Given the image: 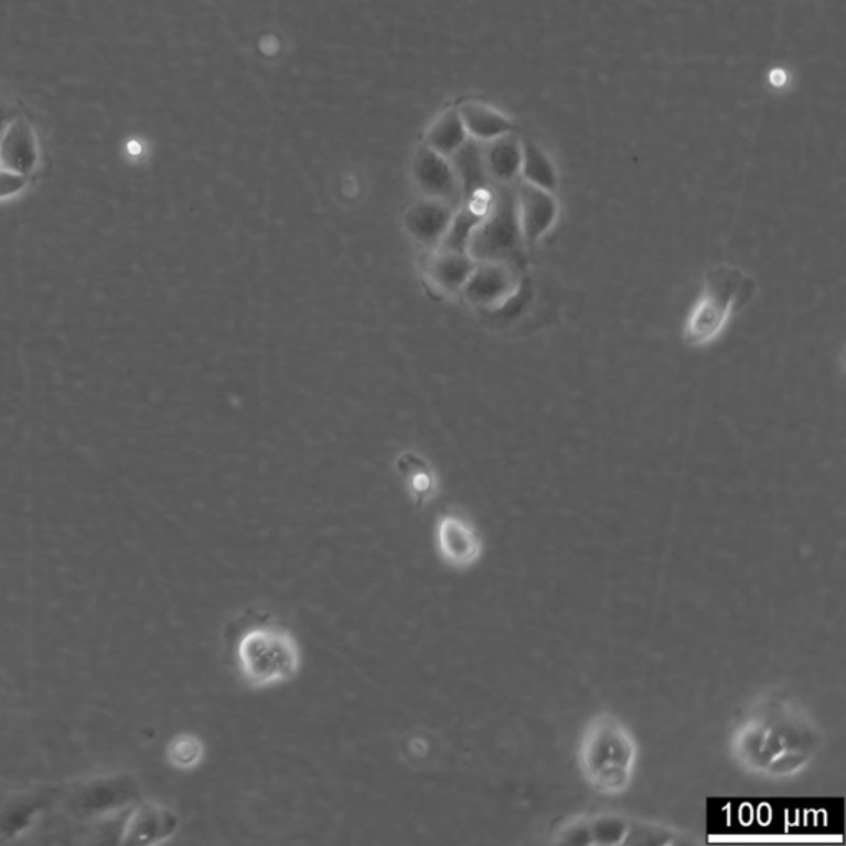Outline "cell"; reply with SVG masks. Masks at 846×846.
Returning a JSON list of instances; mask_svg holds the SVG:
<instances>
[{"mask_svg": "<svg viewBox=\"0 0 846 846\" xmlns=\"http://www.w3.org/2000/svg\"><path fill=\"white\" fill-rule=\"evenodd\" d=\"M481 151L491 184H516L523 161V141L514 132L481 142Z\"/></svg>", "mask_w": 846, "mask_h": 846, "instance_id": "13", "label": "cell"}, {"mask_svg": "<svg viewBox=\"0 0 846 846\" xmlns=\"http://www.w3.org/2000/svg\"><path fill=\"white\" fill-rule=\"evenodd\" d=\"M457 109L468 136L474 141L488 142L513 132L511 119L486 103L470 99V101L461 103Z\"/></svg>", "mask_w": 846, "mask_h": 846, "instance_id": "18", "label": "cell"}, {"mask_svg": "<svg viewBox=\"0 0 846 846\" xmlns=\"http://www.w3.org/2000/svg\"><path fill=\"white\" fill-rule=\"evenodd\" d=\"M517 287L520 277L514 264L476 261V267L460 295L471 307L496 310L516 295Z\"/></svg>", "mask_w": 846, "mask_h": 846, "instance_id": "7", "label": "cell"}, {"mask_svg": "<svg viewBox=\"0 0 846 846\" xmlns=\"http://www.w3.org/2000/svg\"><path fill=\"white\" fill-rule=\"evenodd\" d=\"M476 260L461 251L433 250L427 274L431 283L448 295H460L468 278L473 274Z\"/></svg>", "mask_w": 846, "mask_h": 846, "instance_id": "17", "label": "cell"}, {"mask_svg": "<svg viewBox=\"0 0 846 846\" xmlns=\"http://www.w3.org/2000/svg\"><path fill=\"white\" fill-rule=\"evenodd\" d=\"M580 774L593 791L620 795L635 778V736L613 715H597L583 729L579 745Z\"/></svg>", "mask_w": 846, "mask_h": 846, "instance_id": "2", "label": "cell"}, {"mask_svg": "<svg viewBox=\"0 0 846 846\" xmlns=\"http://www.w3.org/2000/svg\"><path fill=\"white\" fill-rule=\"evenodd\" d=\"M36 139L25 119H12L0 138V164L26 175L36 164Z\"/></svg>", "mask_w": 846, "mask_h": 846, "instance_id": "15", "label": "cell"}, {"mask_svg": "<svg viewBox=\"0 0 846 846\" xmlns=\"http://www.w3.org/2000/svg\"><path fill=\"white\" fill-rule=\"evenodd\" d=\"M517 221L524 245L539 244L557 224L559 202L554 192L520 181L516 184Z\"/></svg>", "mask_w": 846, "mask_h": 846, "instance_id": "10", "label": "cell"}, {"mask_svg": "<svg viewBox=\"0 0 846 846\" xmlns=\"http://www.w3.org/2000/svg\"><path fill=\"white\" fill-rule=\"evenodd\" d=\"M10 121H12V118H10V113L7 111L3 106H0V138H2L3 131H6V128L9 126Z\"/></svg>", "mask_w": 846, "mask_h": 846, "instance_id": "23", "label": "cell"}, {"mask_svg": "<svg viewBox=\"0 0 846 846\" xmlns=\"http://www.w3.org/2000/svg\"><path fill=\"white\" fill-rule=\"evenodd\" d=\"M454 212L457 208L445 202L420 197L407 208L404 227L417 244L433 251L440 247Z\"/></svg>", "mask_w": 846, "mask_h": 846, "instance_id": "11", "label": "cell"}, {"mask_svg": "<svg viewBox=\"0 0 846 846\" xmlns=\"http://www.w3.org/2000/svg\"><path fill=\"white\" fill-rule=\"evenodd\" d=\"M824 732L792 693L771 689L739 713L729 732L731 759L746 774L784 781L821 754Z\"/></svg>", "mask_w": 846, "mask_h": 846, "instance_id": "1", "label": "cell"}, {"mask_svg": "<svg viewBox=\"0 0 846 846\" xmlns=\"http://www.w3.org/2000/svg\"><path fill=\"white\" fill-rule=\"evenodd\" d=\"M520 179L549 192H556L559 185L556 165L550 161L547 152L534 141H523Z\"/></svg>", "mask_w": 846, "mask_h": 846, "instance_id": "20", "label": "cell"}, {"mask_svg": "<svg viewBox=\"0 0 846 846\" xmlns=\"http://www.w3.org/2000/svg\"><path fill=\"white\" fill-rule=\"evenodd\" d=\"M526 247L516 208V184L493 185L490 207L471 235L468 254L476 261L514 264Z\"/></svg>", "mask_w": 846, "mask_h": 846, "instance_id": "6", "label": "cell"}, {"mask_svg": "<svg viewBox=\"0 0 846 846\" xmlns=\"http://www.w3.org/2000/svg\"><path fill=\"white\" fill-rule=\"evenodd\" d=\"M460 181L461 192H463V202L471 199L483 197L493 191L490 178H488L486 168H484L483 151L481 142L474 139H468L457 152L450 158Z\"/></svg>", "mask_w": 846, "mask_h": 846, "instance_id": "16", "label": "cell"}, {"mask_svg": "<svg viewBox=\"0 0 846 846\" xmlns=\"http://www.w3.org/2000/svg\"><path fill=\"white\" fill-rule=\"evenodd\" d=\"M135 797L136 789L132 781L106 779V781H96L86 785L76 799L75 808L78 814L108 815L118 808L121 811Z\"/></svg>", "mask_w": 846, "mask_h": 846, "instance_id": "14", "label": "cell"}, {"mask_svg": "<svg viewBox=\"0 0 846 846\" xmlns=\"http://www.w3.org/2000/svg\"><path fill=\"white\" fill-rule=\"evenodd\" d=\"M754 288V280L741 268L719 265L708 271L702 295L686 318V343L703 347L718 340L735 311L751 298Z\"/></svg>", "mask_w": 846, "mask_h": 846, "instance_id": "4", "label": "cell"}, {"mask_svg": "<svg viewBox=\"0 0 846 846\" xmlns=\"http://www.w3.org/2000/svg\"><path fill=\"white\" fill-rule=\"evenodd\" d=\"M413 178L422 197L445 202L453 208L463 204V192L450 158L431 151L425 144L417 149L414 158Z\"/></svg>", "mask_w": 846, "mask_h": 846, "instance_id": "9", "label": "cell"}, {"mask_svg": "<svg viewBox=\"0 0 846 846\" xmlns=\"http://www.w3.org/2000/svg\"><path fill=\"white\" fill-rule=\"evenodd\" d=\"M205 746L201 738L194 735H179L169 742L168 761L179 771H194L204 762Z\"/></svg>", "mask_w": 846, "mask_h": 846, "instance_id": "21", "label": "cell"}, {"mask_svg": "<svg viewBox=\"0 0 846 846\" xmlns=\"http://www.w3.org/2000/svg\"><path fill=\"white\" fill-rule=\"evenodd\" d=\"M554 842L570 845H668L678 844L675 828L623 815L596 814L570 818L557 825Z\"/></svg>", "mask_w": 846, "mask_h": 846, "instance_id": "5", "label": "cell"}, {"mask_svg": "<svg viewBox=\"0 0 846 846\" xmlns=\"http://www.w3.org/2000/svg\"><path fill=\"white\" fill-rule=\"evenodd\" d=\"M470 139L457 108H448L433 119L425 132L424 144L431 151L451 158Z\"/></svg>", "mask_w": 846, "mask_h": 846, "instance_id": "19", "label": "cell"}, {"mask_svg": "<svg viewBox=\"0 0 846 846\" xmlns=\"http://www.w3.org/2000/svg\"><path fill=\"white\" fill-rule=\"evenodd\" d=\"M297 636L280 625L251 627L240 636L235 663L242 682L251 689H267L297 678L301 670Z\"/></svg>", "mask_w": 846, "mask_h": 846, "instance_id": "3", "label": "cell"}, {"mask_svg": "<svg viewBox=\"0 0 846 846\" xmlns=\"http://www.w3.org/2000/svg\"><path fill=\"white\" fill-rule=\"evenodd\" d=\"M179 817L171 808L144 804L129 812L121 844L154 845L174 837Z\"/></svg>", "mask_w": 846, "mask_h": 846, "instance_id": "12", "label": "cell"}, {"mask_svg": "<svg viewBox=\"0 0 846 846\" xmlns=\"http://www.w3.org/2000/svg\"><path fill=\"white\" fill-rule=\"evenodd\" d=\"M25 185V175L3 169L0 171V197L17 194Z\"/></svg>", "mask_w": 846, "mask_h": 846, "instance_id": "22", "label": "cell"}, {"mask_svg": "<svg viewBox=\"0 0 846 846\" xmlns=\"http://www.w3.org/2000/svg\"><path fill=\"white\" fill-rule=\"evenodd\" d=\"M435 547L451 569H470L483 554V539L474 524L460 514H443L435 526Z\"/></svg>", "mask_w": 846, "mask_h": 846, "instance_id": "8", "label": "cell"}]
</instances>
